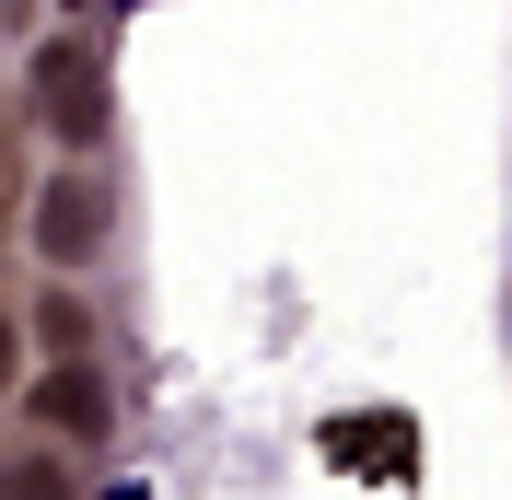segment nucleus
I'll use <instances>...</instances> for the list:
<instances>
[{
    "mask_svg": "<svg viewBox=\"0 0 512 500\" xmlns=\"http://www.w3.org/2000/svg\"><path fill=\"white\" fill-rule=\"evenodd\" d=\"M35 105H47V128H59V152H94L105 140V70H94L82 35L35 47Z\"/></svg>",
    "mask_w": 512,
    "mask_h": 500,
    "instance_id": "nucleus-1",
    "label": "nucleus"
},
{
    "mask_svg": "<svg viewBox=\"0 0 512 500\" xmlns=\"http://www.w3.org/2000/svg\"><path fill=\"white\" fill-rule=\"evenodd\" d=\"M94 245H105V187L70 163V175L35 187V256H47V268H94Z\"/></svg>",
    "mask_w": 512,
    "mask_h": 500,
    "instance_id": "nucleus-2",
    "label": "nucleus"
},
{
    "mask_svg": "<svg viewBox=\"0 0 512 500\" xmlns=\"http://www.w3.org/2000/svg\"><path fill=\"white\" fill-rule=\"evenodd\" d=\"M35 419H47L59 442H105V419H117V396H105V373H94V361H59V373L35 384Z\"/></svg>",
    "mask_w": 512,
    "mask_h": 500,
    "instance_id": "nucleus-3",
    "label": "nucleus"
},
{
    "mask_svg": "<svg viewBox=\"0 0 512 500\" xmlns=\"http://www.w3.org/2000/svg\"><path fill=\"white\" fill-rule=\"evenodd\" d=\"M0 500H82L59 454H0Z\"/></svg>",
    "mask_w": 512,
    "mask_h": 500,
    "instance_id": "nucleus-4",
    "label": "nucleus"
},
{
    "mask_svg": "<svg viewBox=\"0 0 512 500\" xmlns=\"http://www.w3.org/2000/svg\"><path fill=\"white\" fill-rule=\"evenodd\" d=\"M35 338L59 349V361H82V349H94V314L70 303V291H47V303H35Z\"/></svg>",
    "mask_w": 512,
    "mask_h": 500,
    "instance_id": "nucleus-5",
    "label": "nucleus"
},
{
    "mask_svg": "<svg viewBox=\"0 0 512 500\" xmlns=\"http://www.w3.org/2000/svg\"><path fill=\"white\" fill-rule=\"evenodd\" d=\"M12 361H24V326H12V314H0V384H12Z\"/></svg>",
    "mask_w": 512,
    "mask_h": 500,
    "instance_id": "nucleus-6",
    "label": "nucleus"
},
{
    "mask_svg": "<svg viewBox=\"0 0 512 500\" xmlns=\"http://www.w3.org/2000/svg\"><path fill=\"white\" fill-rule=\"evenodd\" d=\"M59 12H94V0H59Z\"/></svg>",
    "mask_w": 512,
    "mask_h": 500,
    "instance_id": "nucleus-7",
    "label": "nucleus"
}]
</instances>
